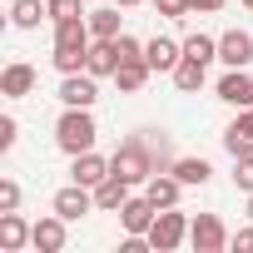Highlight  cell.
Instances as JSON below:
<instances>
[{"instance_id":"obj_1","label":"cell","mask_w":253,"mask_h":253,"mask_svg":"<svg viewBox=\"0 0 253 253\" xmlns=\"http://www.w3.org/2000/svg\"><path fill=\"white\" fill-rule=\"evenodd\" d=\"M109 174H119L124 184H149V174H159V164H154V149H149V139H144V134L124 139V144L114 149V159H109Z\"/></svg>"},{"instance_id":"obj_2","label":"cell","mask_w":253,"mask_h":253,"mask_svg":"<svg viewBox=\"0 0 253 253\" xmlns=\"http://www.w3.org/2000/svg\"><path fill=\"white\" fill-rule=\"evenodd\" d=\"M94 114L89 109H75V104H65V114H60V124H55V144L65 149V154H89L94 149Z\"/></svg>"},{"instance_id":"obj_3","label":"cell","mask_w":253,"mask_h":253,"mask_svg":"<svg viewBox=\"0 0 253 253\" xmlns=\"http://www.w3.org/2000/svg\"><path fill=\"white\" fill-rule=\"evenodd\" d=\"M184 238H189V218H184L179 209H159L154 223H149V248H154V253H169V248H179Z\"/></svg>"},{"instance_id":"obj_4","label":"cell","mask_w":253,"mask_h":253,"mask_svg":"<svg viewBox=\"0 0 253 253\" xmlns=\"http://www.w3.org/2000/svg\"><path fill=\"white\" fill-rule=\"evenodd\" d=\"M189 243H194L199 253H218V248H228L233 238L223 233V223H218L213 213H199V218L189 223Z\"/></svg>"},{"instance_id":"obj_5","label":"cell","mask_w":253,"mask_h":253,"mask_svg":"<svg viewBox=\"0 0 253 253\" xmlns=\"http://www.w3.org/2000/svg\"><path fill=\"white\" fill-rule=\"evenodd\" d=\"M89 209H94V189H89V184H65V189L55 194V213H60V218H70V223H75V218H84Z\"/></svg>"},{"instance_id":"obj_6","label":"cell","mask_w":253,"mask_h":253,"mask_svg":"<svg viewBox=\"0 0 253 253\" xmlns=\"http://www.w3.org/2000/svg\"><path fill=\"white\" fill-rule=\"evenodd\" d=\"M55 94H60L65 104H75V109H89V104L99 99V89H94V75H89V70H84V75H80V70H75V75H65Z\"/></svg>"},{"instance_id":"obj_7","label":"cell","mask_w":253,"mask_h":253,"mask_svg":"<svg viewBox=\"0 0 253 253\" xmlns=\"http://www.w3.org/2000/svg\"><path fill=\"white\" fill-rule=\"evenodd\" d=\"M218 60H223L228 70H243V65L253 60V35H248V30H223V35H218Z\"/></svg>"},{"instance_id":"obj_8","label":"cell","mask_w":253,"mask_h":253,"mask_svg":"<svg viewBox=\"0 0 253 253\" xmlns=\"http://www.w3.org/2000/svg\"><path fill=\"white\" fill-rule=\"evenodd\" d=\"M144 60H149L159 75H174L179 60H184V45H174L169 35H154V40H144Z\"/></svg>"},{"instance_id":"obj_9","label":"cell","mask_w":253,"mask_h":253,"mask_svg":"<svg viewBox=\"0 0 253 253\" xmlns=\"http://www.w3.org/2000/svg\"><path fill=\"white\" fill-rule=\"evenodd\" d=\"M65 223H70V218H60V213L35 218V228H30V248H40V253H60V248H65Z\"/></svg>"},{"instance_id":"obj_10","label":"cell","mask_w":253,"mask_h":253,"mask_svg":"<svg viewBox=\"0 0 253 253\" xmlns=\"http://www.w3.org/2000/svg\"><path fill=\"white\" fill-rule=\"evenodd\" d=\"M154 213H159V209H154V199H149V194H144V199H134V194H129V199H124V209H119V223H124V233H149Z\"/></svg>"},{"instance_id":"obj_11","label":"cell","mask_w":253,"mask_h":253,"mask_svg":"<svg viewBox=\"0 0 253 253\" xmlns=\"http://www.w3.org/2000/svg\"><path fill=\"white\" fill-rule=\"evenodd\" d=\"M223 149L238 159V154H253V104L248 109H238V119L223 129Z\"/></svg>"},{"instance_id":"obj_12","label":"cell","mask_w":253,"mask_h":253,"mask_svg":"<svg viewBox=\"0 0 253 253\" xmlns=\"http://www.w3.org/2000/svg\"><path fill=\"white\" fill-rule=\"evenodd\" d=\"M218 99H223V104H233V109H248V104H253V75L228 70V75L218 80Z\"/></svg>"},{"instance_id":"obj_13","label":"cell","mask_w":253,"mask_h":253,"mask_svg":"<svg viewBox=\"0 0 253 253\" xmlns=\"http://www.w3.org/2000/svg\"><path fill=\"white\" fill-rule=\"evenodd\" d=\"M149 75H154V65H149L144 55H134V60H119V70H114V80H119V89H124V94H139V89L149 84Z\"/></svg>"},{"instance_id":"obj_14","label":"cell","mask_w":253,"mask_h":253,"mask_svg":"<svg viewBox=\"0 0 253 253\" xmlns=\"http://www.w3.org/2000/svg\"><path fill=\"white\" fill-rule=\"evenodd\" d=\"M30 89H35V65H25V60L5 65V75H0V94H10V99H25Z\"/></svg>"},{"instance_id":"obj_15","label":"cell","mask_w":253,"mask_h":253,"mask_svg":"<svg viewBox=\"0 0 253 253\" xmlns=\"http://www.w3.org/2000/svg\"><path fill=\"white\" fill-rule=\"evenodd\" d=\"M30 228H35V223H25L15 209L0 213V248H5V253H20V248L30 243Z\"/></svg>"},{"instance_id":"obj_16","label":"cell","mask_w":253,"mask_h":253,"mask_svg":"<svg viewBox=\"0 0 253 253\" xmlns=\"http://www.w3.org/2000/svg\"><path fill=\"white\" fill-rule=\"evenodd\" d=\"M70 174H75V184H89V189H99V184L109 179V159H99L94 149H89V154H75V169H70Z\"/></svg>"},{"instance_id":"obj_17","label":"cell","mask_w":253,"mask_h":253,"mask_svg":"<svg viewBox=\"0 0 253 253\" xmlns=\"http://www.w3.org/2000/svg\"><path fill=\"white\" fill-rule=\"evenodd\" d=\"M84 70L99 80V75H114L119 70V55H114V40H94L89 55H84Z\"/></svg>"},{"instance_id":"obj_18","label":"cell","mask_w":253,"mask_h":253,"mask_svg":"<svg viewBox=\"0 0 253 253\" xmlns=\"http://www.w3.org/2000/svg\"><path fill=\"white\" fill-rule=\"evenodd\" d=\"M179 189H184V184H179L174 174H149V184H144V194L154 199V209H174V204H179Z\"/></svg>"},{"instance_id":"obj_19","label":"cell","mask_w":253,"mask_h":253,"mask_svg":"<svg viewBox=\"0 0 253 253\" xmlns=\"http://www.w3.org/2000/svg\"><path fill=\"white\" fill-rule=\"evenodd\" d=\"M45 15H50V5H40V0H10V25L15 30H35Z\"/></svg>"},{"instance_id":"obj_20","label":"cell","mask_w":253,"mask_h":253,"mask_svg":"<svg viewBox=\"0 0 253 253\" xmlns=\"http://www.w3.org/2000/svg\"><path fill=\"white\" fill-rule=\"evenodd\" d=\"M124 199H129V184H124L119 174H109V179L94 189V209H114V213H119V209H124Z\"/></svg>"},{"instance_id":"obj_21","label":"cell","mask_w":253,"mask_h":253,"mask_svg":"<svg viewBox=\"0 0 253 253\" xmlns=\"http://www.w3.org/2000/svg\"><path fill=\"white\" fill-rule=\"evenodd\" d=\"M169 174H174L184 189H189V184H199V189H204L213 169H209V159H174V169H169Z\"/></svg>"},{"instance_id":"obj_22","label":"cell","mask_w":253,"mask_h":253,"mask_svg":"<svg viewBox=\"0 0 253 253\" xmlns=\"http://www.w3.org/2000/svg\"><path fill=\"white\" fill-rule=\"evenodd\" d=\"M89 35H94V40L124 35V30H119V5H114V10H94V15H89Z\"/></svg>"},{"instance_id":"obj_23","label":"cell","mask_w":253,"mask_h":253,"mask_svg":"<svg viewBox=\"0 0 253 253\" xmlns=\"http://www.w3.org/2000/svg\"><path fill=\"white\" fill-rule=\"evenodd\" d=\"M174 84H179L184 94H194V89H204V65L184 55V60H179V70H174Z\"/></svg>"},{"instance_id":"obj_24","label":"cell","mask_w":253,"mask_h":253,"mask_svg":"<svg viewBox=\"0 0 253 253\" xmlns=\"http://www.w3.org/2000/svg\"><path fill=\"white\" fill-rule=\"evenodd\" d=\"M184 55L199 60V65H209V60H218V40H213V35H189V40H184Z\"/></svg>"},{"instance_id":"obj_25","label":"cell","mask_w":253,"mask_h":253,"mask_svg":"<svg viewBox=\"0 0 253 253\" xmlns=\"http://www.w3.org/2000/svg\"><path fill=\"white\" fill-rule=\"evenodd\" d=\"M50 5V20L60 25V20H84V10H80V0H45Z\"/></svg>"},{"instance_id":"obj_26","label":"cell","mask_w":253,"mask_h":253,"mask_svg":"<svg viewBox=\"0 0 253 253\" xmlns=\"http://www.w3.org/2000/svg\"><path fill=\"white\" fill-rule=\"evenodd\" d=\"M233 184H238L243 194H253V154H238V159H233Z\"/></svg>"},{"instance_id":"obj_27","label":"cell","mask_w":253,"mask_h":253,"mask_svg":"<svg viewBox=\"0 0 253 253\" xmlns=\"http://www.w3.org/2000/svg\"><path fill=\"white\" fill-rule=\"evenodd\" d=\"M10 209H20V184L0 179V213H10Z\"/></svg>"},{"instance_id":"obj_28","label":"cell","mask_w":253,"mask_h":253,"mask_svg":"<svg viewBox=\"0 0 253 253\" xmlns=\"http://www.w3.org/2000/svg\"><path fill=\"white\" fill-rule=\"evenodd\" d=\"M114 55H119V60H134V55H144V45H139L134 35H114Z\"/></svg>"},{"instance_id":"obj_29","label":"cell","mask_w":253,"mask_h":253,"mask_svg":"<svg viewBox=\"0 0 253 253\" xmlns=\"http://www.w3.org/2000/svg\"><path fill=\"white\" fill-rule=\"evenodd\" d=\"M159 5V15H169V20H184L189 15V0H154Z\"/></svg>"},{"instance_id":"obj_30","label":"cell","mask_w":253,"mask_h":253,"mask_svg":"<svg viewBox=\"0 0 253 253\" xmlns=\"http://www.w3.org/2000/svg\"><path fill=\"white\" fill-rule=\"evenodd\" d=\"M0 149H15V119H0Z\"/></svg>"},{"instance_id":"obj_31","label":"cell","mask_w":253,"mask_h":253,"mask_svg":"<svg viewBox=\"0 0 253 253\" xmlns=\"http://www.w3.org/2000/svg\"><path fill=\"white\" fill-rule=\"evenodd\" d=\"M189 10H209L213 15V10H223V0H189Z\"/></svg>"},{"instance_id":"obj_32","label":"cell","mask_w":253,"mask_h":253,"mask_svg":"<svg viewBox=\"0 0 253 253\" xmlns=\"http://www.w3.org/2000/svg\"><path fill=\"white\" fill-rule=\"evenodd\" d=\"M233 248H253V228H238L233 233Z\"/></svg>"},{"instance_id":"obj_33","label":"cell","mask_w":253,"mask_h":253,"mask_svg":"<svg viewBox=\"0 0 253 253\" xmlns=\"http://www.w3.org/2000/svg\"><path fill=\"white\" fill-rule=\"evenodd\" d=\"M114 5H119V10H129V5H139V0H114Z\"/></svg>"},{"instance_id":"obj_34","label":"cell","mask_w":253,"mask_h":253,"mask_svg":"<svg viewBox=\"0 0 253 253\" xmlns=\"http://www.w3.org/2000/svg\"><path fill=\"white\" fill-rule=\"evenodd\" d=\"M248 218H253V194H248Z\"/></svg>"},{"instance_id":"obj_35","label":"cell","mask_w":253,"mask_h":253,"mask_svg":"<svg viewBox=\"0 0 253 253\" xmlns=\"http://www.w3.org/2000/svg\"><path fill=\"white\" fill-rule=\"evenodd\" d=\"M243 5H248V10H253V0H243Z\"/></svg>"}]
</instances>
